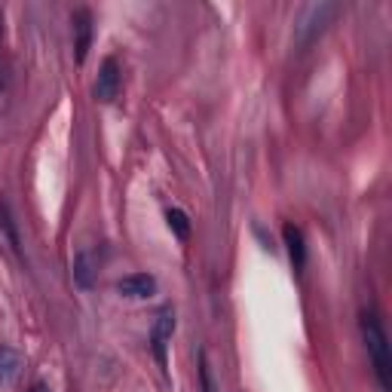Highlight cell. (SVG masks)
<instances>
[{
	"mask_svg": "<svg viewBox=\"0 0 392 392\" xmlns=\"http://www.w3.org/2000/svg\"><path fill=\"white\" fill-rule=\"evenodd\" d=\"M362 340H365V349H368V358H371V368L377 374V383L383 392L392 389V380H389V371H392V362H389V340H386V331H383V322L377 319V313H362Z\"/></svg>",
	"mask_w": 392,
	"mask_h": 392,
	"instance_id": "cell-1",
	"label": "cell"
},
{
	"mask_svg": "<svg viewBox=\"0 0 392 392\" xmlns=\"http://www.w3.org/2000/svg\"><path fill=\"white\" fill-rule=\"evenodd\" d=\"M337 13H340V6L331 4V0H316V4H306L304 10L297 13V19H295V43L300 49H306L325 28H328L331 19H334Z\"/></svg>",
	"mask_w": 392,
	"mask_h": 392,
	"instance_id": "cell-2",
	"label": "cell"
},
{
	"mask_svg": "<svg viewBox=\"0 0 392 392\" xmlns=\"http://www.w3.org/2000/svg\"><path fill=\"white\" fill-rule=\"evenodd\" d=\"M116 93H120V65H116V58H104L102 68H98L93 95H95V102L107 104L116 98Z\"/></svg>",
	"mask_w": 392,
	"mask_h": 392,
	"instance_id": "cell-3",
	"label": "cell"
},
{
	"mask_svg": "<svg viewBox=\"0 0 392 392\" xmlns=\"http://www.w3.org/2000/svg\"><path fill=\"white\" fill-rule=\"evenodd\" d=\"M71 25H74V55L83 65L89 55V46H93V13L86 6H80V10H74Z\"/></svg>",
	"mask_w": 392,
	"mask_h": 392,
	"instance_id": "cell-4",
	"label": "cell"
},
{
	"mask_svg": "<svg viewBox=\"0 0 392 392\" xmlns=\"http://www.w3.org/2000/svg\"><path fill=\"white\" fill-rule=\"evenodd\" d=\"M172 331H175V313L160 310V316L154 319V328H150V349H154L156 362H160L163 368H165V349H169Z\"/></svg>",
	"mask_w": 392,
	"mask_h": 392,
	"instance_id": "cell-5",
	"label": "cell"
},
{
	"mask_svg": "<svg viewBox=\"0 0 392 392\" xmlns=\"http://www.w3.org/2000/svg\"><path fill=\"white\" fill-rule=\"evenodd\" d=\"M116 291H120L123 297L144 300V297L156 295V279L147 276V273H132V276H123L120 282H116Z\"/></svg>",
	"mask_w": 392,
	"mask_h": 392,
	"instance_id": "cell-6",
	"label": "cell"
},
{
	"mask_svg": "<svg viewBox=\"0 0 392 392\" xmlns=\"http://www.w3.org/2000/svg\"><path fill=\"white\" fill-rule=\"evenodd\" d=\"M22 368H25V358L19 349L0 346V386H13V383L19 380Z\"/></svg>",
	"mask_w": 392,
	"mask_h": 392,
	"instance_id": "cell-7",
	"label": "cell"
},
{
	"mask_svg": "<svg viewBox=\"0 0 392 392\" xmlns=\"http://www.w3.org/2000/svg\"><path fill=\"white\" fill-rule=\"evenodd\" d=\"M282 239H285V245H288V257H291V264L297 266H304L306 264V245H304V233H300V227H295V224H285L282 227Z\"/></svg>",
	"mask_w": 392,
	"mask_h": 392,
	"instance_id": "cell-8",
	"label": "cell"
},
{
	"mask_svg": "<svg viewBox=\"0 0 392 392\" xmlns=\"http://www.w3.org/2000/svg\"><path fill=\"white\" fill-rule=\"evenodd\" d=\"M74 282L77 288L89 291L95 285V261H93V252H80L74 257Z\"/></svg>",
	"mask_w": 392,
	"mask_h": 392,
	"instance_id": "cell-9",
	"label": "cell"
},
{
	"mask_svg": "<svg viewBox=\"0 0 392 392\" xmlns=\"http://www.w3.org/2000/svg\"><path fill=\"white\" fill-rule=\"evenodd\" d=\"M0 230H4V236H6V243H10V248L15 255L22 252V245H19V230H15V218H13V212H10V203L6 199H0Z\"/></svg>",
	"mask_w": 392,
	"mask_h": 392,
	"instance_id": "cell-10",
	"label": "cell"
},
{
	"mask_svg": "<svg viewBox=\"0 0 392 392\" xmlns=\"http://www.w3.org/2000/svg\"><path fill=\"white\" fill-rule=\"evenodd\" d=\"M199 386L203 392H218V383H215V371H212V362H208V353L199 349Z\"/></svg>",
	"mask_w": 392,
	"mask_h": 392,
	"instance_id": "cell-11",
	"label": "cell"
},
{
	"mask_svg": "<svg viewBox=\"0 0 392 392\" xmlns=\"http://www.w3.org/2000/svg\"><path fill=\"white\" fill-rule=\"evenodd\" d=\"M165 221H169V230L178 239H187L190 236V221H187V215L181 212V208H169V212H165Z\"/></svg>",
	"mask_w": 392,
	"mask_h": 392,
	"instance_id": "cell-12",
	"label": "cell"
},
{
	"mask_svg": "<svg viewBox=\"0 0 392 392\" xmlns=\"http://www.w3.org/2000/svg\"><path fill=\"white\" fill-rule=\"evenodd\" d=\"M31 392H53V389H49L46 383H34V386H31Z\"/></svg>",
	"mask_w": 392,
	"mask_h": 392,
	"instance_id": "cell-13",
	"label": "cell"
}]
</instances>
